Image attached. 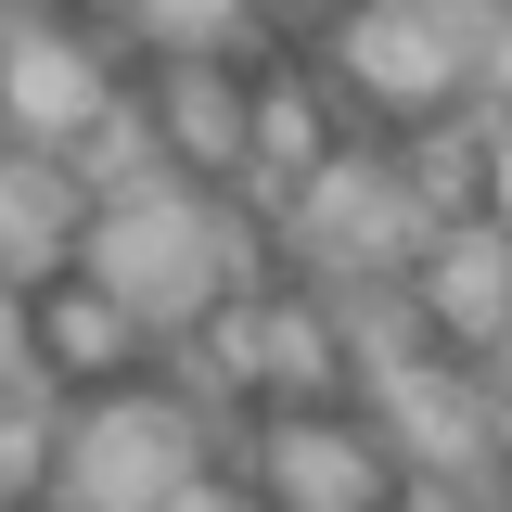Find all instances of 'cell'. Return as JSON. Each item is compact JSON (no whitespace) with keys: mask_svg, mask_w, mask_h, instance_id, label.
<instances>
[{"mask_svg":"<svg viewBox=\"0 0 512 512\" xmlns=\"http://www.w3.org/2000/svg\"><path fill=\"white\" fill-rule=\"evenodd\" d=\"M103 103H116V90H103V52H90V39H64V26H13V39H0V116H13L26 154H64Z\"/></svg>","mask_w":512,"mask_h":512,"instance_id":"cell-5","label":"cell"},{"mask_svg":"<svg viewBox=\"0 0 512 512\" xmlns=\"http://www.w3.org/2000/svg\"><path fill=\"white\" fill-rule=\"evenodd\" d=\"M192 474H205V423H192L180 397H116V410H90L64 436L52 500L64 512H167Z\"/></svg>","mask_w":512,"mask_h":512,"instance_id":"cell-2","label":"cell"},{"mask_svg":"<svg viewBox=\"0 0 512 512\" xmlns=\"http://www.w3.org/2000/svg\"><path fill=\"white\" fill-rule=\"evenodd\" d=\"M320 372H346L333 359V320L295 308V295H256V384H320Z\"/></svg>","mask_w":512,"mask_h":512,"instance_id":"cell-12","label":"cell"},{"mask_svg":"<svg viewBox=\"0 0 512 512\" xmlns=\"http://www.w3.org/2000/svg\"><path fill=\"white\" fill-rule=\"evenodd\" d=\"M77 282H103L141 333H192V320L244 282V256H231V231H218L167 167H154V180L103 192V205L77 218Z\"/></svg>","mask_w":512,"mask_h":512,"instance_id":"cell-1","label":"cell"},{"mask_svg":"<svg viewBox=\"0 0 512 512\" xmlns=\"http://www.w3.org/2000/svg\"><path fill=\"white\" fill-rule=\"evenodd\" d=\"M128 13H141V39H154V52H231L256 0H128Z\"/></svg>","mask_w":512,"mask_h":512,"instance_id":"cell-13","label":"cell"},{"mask_svg":"<svg viewBox=\"0 0 512 512\" xmlns=\"http://www.w3.org/2000/svg\"><path fill=\"white\" fill-rule=\"evenodd\" d=\"M26 372H39V359H26V295L0 282V384H26Z\"/></svg>","mask_w":512,"mask_h":512,"instance_id":"cell-15","label":"cell"},{"mask_svg":"<svg viewBox=\"0 0 512 512\" xmlns=\"http://www.w3.org/2000/svg\"><path fill=\"white\" fill-rule=\"evenodd\" d=\"M372 372V410L384 436H397V461L423 474V487H487V448H500V423H487V397L461 384V359H436V346H397V359H359Z\"/></svg>","mask_w":512,"mask_h":512,"instance_id":"cell-3","label":"cell"},{"mask_svg":"<svg viewBox=\"0 0 512 512\" xmlns=\"http://www.w3.org/2000/svg\"><path fill=\"white\" fill-rule=\"evenodd\" d=\"M167 141H180L192 167H244V103H231L218 52H180V64H167Z\"/></svg>","mask_w":512,"mask_h":512,"instance_id":"cell-11","label":"cell"},{"mask_svg":"<svg viewBox=\"0 0 512 512\" xmlns=\"http://www.w3.org/2000/svg\"><path fill=\"white\" fill-rule=\"evenodd\" d=\"M256 474L282 512H384V448L346 436V423H308V410L256 436Z\"/></svg>","mask_w":512,"mask_h":512,"instance_id":"cell-8","label":"cell"},{"mask_svg":"<svg viewBox=\"0 0 512 512\" xmlns=\"http://www.w3.org/2000/svg\"><path fill=\"white\" fill-rule=\"evenodd\" d=\"M333 64H346V90H372V103H448V90H461V52H448V26L423 0H359L346 39H333Z\"/></svg>","mask_w":512,"mask_h":512,"instance_id":"cell-7","label":"cell"},{"mask_svg":"<svg viewBox=\"0 0 512 512\" xmlns=\"http://www.w3.org/2000/svg\"><path fill=\"white\" fill-rule=\"evenodd\" d=\"M64 269H77V180L52 154H0V282L39 295Z\"/></svg>","mask_w":512,"mask_h":512,"instance_id":"cell-9","label":"cell"},{"mask_svg":"<svg viewBox=\"0 0 512 512\" xmlns=\"http://www.w3.org/2000/svg\"><path fill=\"white\" fill-rule=\"evenodd\" d=\"M423 333H448V346H474V359H500L512 333V269H500V218H448V231H423Z\"/></svg>","mask_w":512,"mask_h":512,"instance_id":"cell-6","label":"cell"},{"mask_svg":"<svg viewBox=\"0 0 512 512\" xmlns=\"http://www.w3.org/2000/svg\"><path fill=\"white\" fill-rule=\"evenodd\" d=\"M128 333H141V320H128L103 282H77V269L26 295V359H39V372H64V384L116 372V359H128Z\"/></svg>","mask_w":512,"mask_h":512,"instance_id":"cell-10","label":"cell"},{"mask_svg":"<svg viewBox=\"0 0 512 512\" xmlns=\"http://www.w3.org/2000/svg\"><path fill=\"white\" fill-rule=\"evenodd\" d=\"M39 461H52V436H39V410L13 397V410H0V500H13V487H26Z\"/></svg>","mask_w":512,"mask_h":512,"instance_id":"cell-14","label":"cell"},{"mask_svg":"<svg viewBox=\"0 0 512 512\" xmlns=\"http://www.w3.org/2000/svg\"><path fill=\"white\" fill-rule=\"evenodd\" d=\"M295 231H308L346 282H397L410 256H423V205H410V180L384 167V154H320L308 180H295Z\"/></svg>","mask_w":512,"mask_h":512,"instance_id":"cell-4","label":"cell"},{"mask_svg":"<svg viewBox=\"0 0 512 512\" xmlns=\"http://www.w3.org/2000/svg\"><path fill=\"white\" fill-rule=\"evenodd\" d=\"M167 512H256V500H244V487H231V474H218V461H205V474H192V487H180V500H167Z\"/></svg>","mask_w":512,"mask_h":512,"instance_id":"cell-16","label":"cell"}]
</instances>
